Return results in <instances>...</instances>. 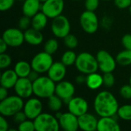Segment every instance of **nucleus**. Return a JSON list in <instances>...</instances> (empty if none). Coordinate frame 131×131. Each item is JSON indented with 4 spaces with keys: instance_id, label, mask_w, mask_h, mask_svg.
<instances>
[{
    "instance_id": "obj_1",
    "label": "nucleus",
    "mask_w": 131,
    "mask_h": 131,
    "mask_svg": "<svg viewBox=\"0 0 131 131\" xmlns=\"http://www.w3.org/2000/svg\"><path fill=\"white\" fill-rule=\"evenodd\" d=\"M95 113L99 117H112L117 114L119 108L115 96L108 91L99 92L94 101Z\"/></svg>"
},
{
    "instance_id": "obj_2",
    "label": "nucleus",
    "mask_w": 131,
    "mask_h": 131,
    "mask_svg": "<svg viewBox=\"0 0 131 131\" xmlns=\"http://www.w3.org/2000/svg\"><path fill=\"white\" fill-rule=\"evenodd\" d=\"M55 82L48 76L38 77L33 81V93L39 98H48L55 94Z\"/></svg>"
},
{
    "instance_id": "obj_3",
    "label": "nucleus",
    "mask_w": 131,
    "mask_h": 131,
    "mask_svg": "<svg viewBox=\"0 0 131 131\" xmlns=\"http://www.w3.org/2000/svg\"><path fill=\"white\" fill-rule=\"evenodd\" d=\"M75 67L83 74L97 72L99 68L97 58L88 52H81L77 56Z\"/></svg>"
},
{
    "instance_id": "obj_4",
    "label": "nucleus",
    "mask_w": 131,
    "mask_h": 131,
    "mask_svg": "<svg viewBox=\"0 0 131 131\" xmlns=\"http://www.w3.org/2000/svg\"><path fill=\"white\" fill-rule=\"evenodd\" d=\"M23 98L16 95L8 96L0 102V114L7 117H13L16 113L23 110Z\"/></svg>"
},
{
    "instance_id": "obj_5",
    "label": "nucleus",
    "mask_w": 131,
    "mask_h": 131,
    "mask_svg": "<svg viewBox=\"0 0 131 131\" xmlns=\"http://www.w3.org/2000/svg\"><path fill=\"white\" fill-rule=\"evenodd\" d=\"M34 123L37 131H58L61 128L58 119L48 113H41L34 120Z\"/></svg>"
},
{
    "instance_id": "obj_6",
    "label": "nucleus",
    "mask_w": 131,
    "mask_h": 131,
    "mask_svg": "<svg viewBox=\"0 0 131 131\" xmlns=\"http://www.w3.org/2000/svg\"><path fill=\"white\" fill-rule=\"evenodd\" d=\"M51 55L52 54H50L45 51L35 54L31 61L32 70L38 72L39 74L48 72L54 63Z\"/></svg>"
},
{
    "instance_id": "obj_7",
    "label": "nucleus",
    "mask_w": 131,
    "mask_h": 131,
    "mask_svg": "<svg viewBox=\"0 0 131 131\" xmlns=\"http://www.w3.org/2000/svg\"><path fill=\"white\" fill-rule=\"evenodd\" d=\"M71 25L68 18L63 15H60L54 18L51 22V31L53 35L59 38H64L70 34Z\"/></svg>"
},
{
    "instance_id": "obj_8",
    "label": "nucleus",
    "mask_w": 131,
    "mask_h": 131,
    "mask_svg": "<svg viewBox=\"0 0 131 131\" xmlns=\"http://www.w3.org/2000/svg\"><path fill=\"white\" fill-rule=\"evenodd\" d=\"M80 24L83 30L88 34L95 33L99 27V21L94 12L86 10L80 16Z\"/></svg>"
},
{
    "instance_id": "obj_9",
    "label": "nucleus",
    "mask_w": 131,
    "mask_h": 131,
    "mask_svg": "<svg viewBox=\"0 0 131 131\" xmlns=\"http://www.w3.org/2000/svg\"><path fill=\"white\" fill-rule=\"evenodd\" d=\"M2 38L9 47L16 48L21 46L25 41L24 32L18 28H10L4 31Z\"/></svg>"
},
{
    "instance_id": "obj_10",
    "label": "nucleus",
    "mask_w": 131,
    "mask_h": 131,
    "mask_svg": "<svg viewBox=\"0 0 131 131\" xmlns=\"http://www.w3.org/2000/svg\"><path fill=\"white\" fill-rule=\"evenodd\" d=\"M97 60L98 62L99 69L103 73L113 72L117 65L116 58H114L108 51L100 50L97 54Z\"/></svg>"
},
{
    "instance_id": "obj_11",
    "label": "nucleus",
    "mask_w": 131,
    "mask_h": 131,
    "mask_svg": "<svg viewBox=\"0 0 131 131\" xmlns=\"http://www.w3.org/2000/svg\"><path fill=\"white\" fill-rule=\"evenodd\" d=\"M64 8V0H47L41 5L43 12L49 18H54L61 15Z\"/></svg>"
},
{
    "instance_id": "obj_12",
    "label": "nucleus",
    "mask_w": 131,
    "mask_h": 131,
    "mask_svg": "<svg viewBox=\"0 0 131 131\" xmlns=\"http://www.w3.org/2000/svg\"><path fill=\"white\" fill-rule=\"evenodd\" d=\"M75 93V88L74 84L67 81H61L58 82L55 87V94L61 97L64 103L68 104L71 99L74 97Z\"/></svg>"
},
{
    "instance_id": "obj_13",
    "label": "nucleus",
    "mask_w": 131,
    "mask_h": 131,
    "mask_svg": "<svg viewBox=\"0 0 131 131\" xmlns=\"http://www.w3.org/2000/svg\"><path fill=\"white\" fill-rule=\"evenodd\" d=\"M43 105L38 98L32 97L28 99L24 104L23 111L25 112L28 119L35 120L38 115L42 113Z\"/></svg>"
},
{
    "instance_id": "obj_14",
    "label": "nucleus",
    "mask_w": 131,
    "mask_h": 131,
    "mask_svg": "<svg viewBox=\"0 0 131 131\" xmlns=\"http://www.w3.org/2000/svg\"><path fill=\"white\" fill-rule=\"evenodd\" d=\"M15 94L21 98H29L33 93V82L28 78H18L15 87Z\"/></svg>"
},
{
    "instance_id": "obj_15",
    "label": "nucleus",
    "mask_w": 131,
    "mask_h": 131,
    "mask_svg": "<svg viewBox=\"0 0 131 131\" xmlns=\"http://www.w3.org/2000/svg\"><path fill=\"white\" fill-rule=\"evenodd\" d=\"M60 127L65 131H76L79 129L78 117L70 111L63 113L58 118Z\"/></svg>"
},
{
    "instance_id": "obj_16",
    "label": "nucleus",
    "mask_w": 131,
    "mask_h": 131,
    "mask_svg": "<svg viewBox=\"0 0 131 131\" xmlns=\"http://www.w3.org/2000/svg\"><path fill=\"white\" fill-rule=\"evenodd\" d=\"M68 111L74 115L80 117L86 114L88 111V103L81 97H73L68 104Z\"/></svg>"
},
{
    "instance_id": "obj_17",
    "label": "nucleus",
    "mask_w": 131,
    "mask_h": 131,
    "mask_svg": "<svg viewBox=\"0 0 131 131\" xmlns=\"http://www.w3.org/2000/svg\"><path fill=\"white\" fill-rule=\"evenodd\" d=\"M98 120L97 117L90 114L86 113L80 117H78V124L79 129L84 131H94L97 129Z\"/></svg>"
},
{
    "instance_id": "obj_18",
    "label": "nucleus",
    "mask_w": 131,
    "mask_h": 131,
    "mask_svg": "<svg viewBox=\"0 0 131 131\" xmlns=\"http://www.w3.org/2000/svg\"><path fill=\"white\" fill-rule=\"evenodd\" d=\"M66 67L61 61L54 62L48 71V76L55 83L61 81L67 73Z\"/></svg>"
},
{
    "instance_id": "obj_19",
    "label": "nucleus",
    "mask_w": 131,
    "mask_h": 131,
    "mask_svg": "<svg viewBox=\"0 0 131 131\" xmlns=\"http://www.w3.org/2000/svg\"><path fill=\"white\" fill-rule=\"evenodd\" d=\"M121 130L118 122L114 117H101L98 120V131H120Z\"/></svg>"
},
{
    "instance_id": "obj_20",
    "label": "nucleus",
    "mask_w": 131,
    "mask_h": 131,
    "mask_svg": "<svg viewBox=\"0 0 131 131\" xmlns=\"http://www.w3.org/2000/svg\"><path fill=\"white\" fill-rule=\"evenodd\" d=\"M25 41L31 45H38L41 44L44 39V36L41 31L34 28H29L24 32Z\"/></svg>"
},
{
    "instance_id": "obj_21",
    "label": "nucleus",
    "mask_w": 131,
    "mask_h": 131,
    "mask_svg": "<svg viewBox=\"0 0 131 131\" xmlns=\"http://www.w3.org/2000/svg\"><path fill=\"white\" fill-rule=\"evenodd\" d=\"M18 76L14 70H5L1 75V86L10 89L15 87Z\"/></svg>"
},
{
    "instance_id": "obj_22",
    "label": "nucleus",
    "mask_w": 131,
    "mask_h": 131,
    "mask_svg": "<svg viewBox=\"0 0 131 131\" xmlns=\"http://www.w3.org/2000/svg\"><path fill=\"white\" fill-rule=\"evenodd\" d=\"M40 0H25L22 5V13L24 15L32 18L39 12L41 8Z\"/></svg>"
},
{
    "instance_id": "obj_23",
    "label": "nucleus",
    "mask_w": 131,
    "mask_h": 131,
    "mask_svg": "<svg viewBox=\"0 0 131 131\" xmlns=\"http://www.w3.org/2000/svg\"><path fill=\"white\" fill-rule=\"evenodd\" d=\"M85 83L91 90H97L104 84L103 76L97 72L89 74L86 77Z\"/></svg>"
},
{
    "instance_id": "obj_24",
    "label": "nucleus",
    "mask_w": 131,
    "mask_h": 131,
    "mask_svg": "<svg viewBox=\"0 0 131 131\" xmlns=\"http://www.w3.org/2000/svg\"><path fill=\"white\" fill-rule=\"evenodd\" d=\"M48 16L43 12H38L31 18V27L41 31L45 28L48 23Z\"/></svg>"
},
{
    "instance_id": "obj_25",
    "label": "nucleus",
    "mask_w": 131,
    "mask_h": 131,
    "mask_svg": "<svg viewBox=\"0 0 131 131\" xmlns=\"http://www.w3.org/2000/svg\"><path fill=\"white\" fill-rule=\"evenodd\" d=\"M31 70L32 68L31 64L25 61H18L14 68V71L17 74L18 78H28Z\"/></svg>"
},
{
    "instance_id": "obj_26",
    "label": "nucleus",
    "mask_w": 131,
    "mask_h": 131,
    "mask_svg": "<svg viewBox=\"0 0 131 131\" xmlns=\"http://www.w3.org/2000/svg\"><path fill=\"white\" fill-rule=\"evenodd\" d=\"M63 100L55 94L48 98V107L53 112L59 111L63 105Z\"/></svg>"
},
{
    "instance_id": "obj_27",
    "label": "nucleus",
    "mask_w": 131,
    "mask_h": 131,
    "mask_svg": "<svg viewBox=\"0 0 131 131\" xmlns=\"http://www.w3.org/2000/svg\"><path fill=\"white\" fill-rule=\"evenodd\" d=\"M117 63L121 66H128L131 64V51L125 49L119 52L116 57Z\"/></svg>"
},
{
    "instance_id": "obj_28",
    "label": "nucleus",
    "mask_w": 131,
    "mask_h": 131,
    "mask_svg": "<svg viewBox=\"0 0 131 131\" xmlns=\"http://www.w3.org/2000/svg\"><path fill=\"white\" fill-rule=\"evenodd\" d=\"M117 115L119 118L126 121H131V104H124L119 107Z\"/></svg>"
},
{
    "instance_id": "obj_29",
    "label": "nucleus",
    "mask_w": 131,
    "mask_h": 131,
    "mask_svg": "<svg viewBox=\"0 0 131 131\" xmlns=\"http://www.w3.org/2000/svg\"><path fill=\"white\" fill-rule=\"evenodd\" d=\"M77 54L71 50H68L65 51L61 56V62L65 66H71L72 64H75L77 59Z\"/></svg>"
},
{
    "instance_id": "obj_30",
    "label": "nucleus",
    "mask_w": 131,
    "mask_h": 131,
    "mask_svg": "<svg viewBox=\"0 0 131 131\" xmlns=\"http://www.w3.org/2000/svg\"><path fill=\"white\" fill-rule=\"evenodd\" d=\"M58 48V42L54 38L48 40L44 45V51L50 54H54Z\"/></svg>"
},
{
    "instance_id": "obj_31",
    "label": "nucleus",
    "mask_w": 131,
    "mask_h": 131,
    "mask_svg": "<svg viewBox=\"0 0 131 131\" xmlns=\"http://www.w3.org/2000/svg\"><path fill=\"white\" fill-rule=\"evenodd\" d=\"M64 43L69 49H74L78 45V40L76 36L71 34H68L64 38Z\"/></svg>"
},
{
    "instance_id": "obj_32",
    "label": "nucleus",
    "mask_w": 131,
    "mask_h": 131,
    "mask_svg": "<svg viewBox=\"0 0 131 131\" xmlns=\"http://www.w3.org/2000/svg\"><path fill=\"white\" fill-rule=\"evenodd\" d=\"M18 130L20 131H34L35 130V123L33 120L26 119L25 121L18 124Z\"/></svg>"
},
{
    "instance_id": "obj_33",
    "label": "nucleus",
    "mask_w": 131,
    "mask_h": 131,
    "mask_svg": "<svg viewBox=\"0 0 131 131\" xmlns=\"http://www.w3.org/2000/svg\"><path fill=\"white\" fill-rule=\"evenodd\" d=\"M12 64V58L8 54L1 53L0 54V68L1 69L7 68Z\"/></svg>"
},
{
    "instance_id": "obj_34",
    "label": "nucleus",
    "mask_w": 131,
    "mask_h": 131,
    "mask_svg": "<svg viewBox=\"0 0 131 131\" xmlns=\"http://www.w3.org/2000/svg\"><path fill=\"white\" fill-rule=\"evenodd\" d=\"M103 79H104V84L107 88L113 87L115 83V78H114V74H112V72L104 73Z\"/></svg>"
},
{
    "instance_id": "obj_35",
    "label": "nucleus",
    "mask_w": 131,
    "mask_h": 131,
    "mask_svg": "<svg viewBox=\"0 0 131 131\" xmlns=\"http://www.w3.org/2000/svg\"><path fill=\"white\" fill-rule=\"evenodd\" d=\"M31 18L24 15L18 21V28L21 30H27L29 28L30 25H31Z\"/></svg>"
},
{
    "instance_id": "obj_36",
    "label": "nucleus",
    "mask_w": 131,
    "mask_h": 131,
    "mask_svg": "<svg viewBox=\"0 0 131 131\" xmlns=\"http://www.w3.org/2000/svg\"><path fill=\"white\" fill-rule=\"evenodd\" d=\"M120 94L124 99H127V100L131 99L130 84H125V85L122 86L120 89Z\"/></svg>"
},
{
    "instance_id": "obj_37",
    "label": "nucleus",
    "mask_w": 131,
    "mask_h": 131,
    "mask_svg": "<svg viewBox=\"0 0 131 131\" xmlns=\"http://www.w3.org/2000/svg\"><path fill=\"white\" fill-rule=\"evenodd\" d=\"M99 0H85L84 6L86 10L94 12L99 6Z\"/></svg>"
},
{
    "instance_id": "obj_38",
    "label": "nucleus",
    "mask_w": 131,
    "mask_h": 131,
    "mask_svg": "<svg viewBox=\"0 0 131 131\" xmlns=\"http://www.w3.org/2000/svg\"><path fill=\"white\" fill-rule=\"evenodd\" d=\"M15 3V0H0V10L5 12L9 10Z\"/></svg>"
},
{
    "instance_id": "obj_39",
    "label": "nucleus",
    "mask_w": 131,
    "mask_h": 131,
    "mask_svg": "<svg viewBox=\"0 0 131 131\" xmlns=\"http://www.w3.org/2000/svg\"><path fill=\"white\" fill-rule=\"evenodd\" d=\"M115 5L120 9H125L131 5V0H114Z\"/></svg>"
},
{
    "instance_id": "obj_40",
    "label": "nucleus",
    "mask_w": 131,
    "mask_h": 131,
    "mask_svg": "<svg viewBox=\"0 0 131 131\" xmlns=\"http://www.w3.org/2000/svg\"><path fill=\"white\" fill-rule=\"evenodd\" d=\"M121 42L125 49L131 51V34L124 35L121 39Z\"/></svg>"
},
{
    "instance_id": "obj_41",
    "label": "nucleus",
    "mask_w": 131,
    "mask_h": 131,
    "mask_svg": "<svg viewBox=\"0 0 131 131\" xmlns=\"http://www.w3.org/2000/svg\"><path fill=\"white\" fill-rule=\"evenodd\" d=\"M13 117H14V121H15L16 124H21V122H23V121H25L26 119H28L27 117H26V115H25V112L22 111H21L16 113Z\"/></svg>"
},
{
    "instance_id": "obj_42",
    "label": "nucleus",
    "mask_w": 131,
    "mask_h": 131,
    "mask_svg": "<svg viewBox=\"0 0 131 131\" xmlns=\"http://www.w3.org/2000/svg\"><path fill=\"white\" fill-rule=\"evenodd\" d=\"M9 125L8 121L5 119V117L3 115L0 116V131H8Z\"/></svg>"
},
{
    "instance_id": "obj_43",
    "label": "nucleus",
    "mask_w": 131,
    "mask_h": 131,
    "mask_svg": "<svg viewBox=\"0 0 131 131\" xmlns=\"http://www.w3.org/2000/svg\"><path fill=\"white\" fill-rule=\"evenodd\" d=\"M8 97V89L1 86L0 88V100L2 101Z\"/></svg>"
},
{
    "instance_id": "obj_44",
    "label": "nucleus",
    "mask_w": 131,
    "mask_h": 131,
    "mask_svg": "<svg viewBox=\"0 0 131 131\" xmlns=\"http://www.w3.org/2000/svg\"><path fill=\"white\" fill-rule=\"evenodd\" d=\"M38 72H37V71H34V70H31V71L30 72V74H28V78H29V80L30 81H31L32 82L33 81H35L39 76H38Z\"/></svg>"
},
{
    "instance_id": "obj_45",
    "label": "nucleus",
    "mask_w": 131,
    "mask_h": 131,
    "mask_svg": "<svg viewBox=\"0 0 131 131\" xmlns=\"http://www.w3.org/2000/svg\"><path fill=\"white\" fill-rule=\"evenodd\" d=\"M8 46V45L6 44V42L2 38H1L0 39V54L1 53H5V51L7 50Z\"/></svg>"
},
{
    "instance_id": "obj_46",
    "label": "nucleus",
    "mask_w": 131,
    "mask_h": 131,
    "mask_svg": "<svg viewBox=\"0 0 131 131\" xmlns=\"http://www.w3.org/2000/svg\"><path fill=\"white\" fill-rule=\"evenodd\" d=\"M76 82L78 84H83L84 82H86V77H84V75H79L76 78Z\"/></svg>"
},
{
    "instance_id": "obj_47",
    "label": "nucleus",
    "mask_w": 131,
    "mask_h": 131,
    "mask_svg": "<svg viewBox=\"0 0 131 131\" xmlns=\"http://www.w3.org/2000/svg\"><path fill=\"white\" fill-rule=\"evenodd\" d=\"M46 1H47V0H40V2H42V3H43V2H46Z\"/></svg>"
},
{
    "instance_id": "obj_48",
    "label": "nucleus",
    "mask_w": 131,
    "mask_h": 131,
    "mask_svg": "<svg viewBox=\"0 0 131 131\" xmlns=\"http://www.w3.org/2000/svg\"><path fill=\"white\" fill-rule=\"evenodd\" d=\"M129 12H130V13L131 14V5L129 7Z\"/></svg>"
},
{
    "instance_id": "obj_49",
    "label": "nucleus",
    "mask_w": 131,
    "mask_h": 131,
    "mask_svg": "<svg viewBox=\"0 0 131 131\" xmlns=\"http://www.w3.org/2000/svg\"><path fill=\"white\" fill-rule=\"evenodd\" d=\"M130 84L131 85V75H130Z\"/></svg>"
},
{
    "instance_id": "obj_50",
    "label": "nucleus",
    "mask_w": 131,
    "mask_h": 131,
    "mask_svg": "<svg viewBox=\"0 0 131 131\" xmlns=\"http://www.w3.org/2000/svg\"><path fill=\"white\" fill-rule=\"evenodd\" d=\"M104 1H111V0H104Z\"/></svg>"
},
{
    "instance_id": "obj_51",
    "label": "nucleus",
    "mask_w": 131,
    "mask_h": 131,
    "mask_svg": "<svg viewBox=\"0 0 131 131\" xmlns=\"http://www.w3.org/2000/svg\"><path fill=\"white\" fill-rule=\"evenodd\" d=\"M18 1H25V0H18Z\"/></svg>"
},
{
    "instance_id": "obj_52",
    "label": "nucleus",
    "mask_w": 131,
    "mask_h": 131,
    "mask_svg": "<svg viewBox=\"0 0 131 131\" xmlns=\"http://www.w3.org/2000/svg\"><path fill=\"white\" fill-rule=\"evenodd\" d=\"M74 1H80V0H74Z\"/></svg>"
}]
</instances>
